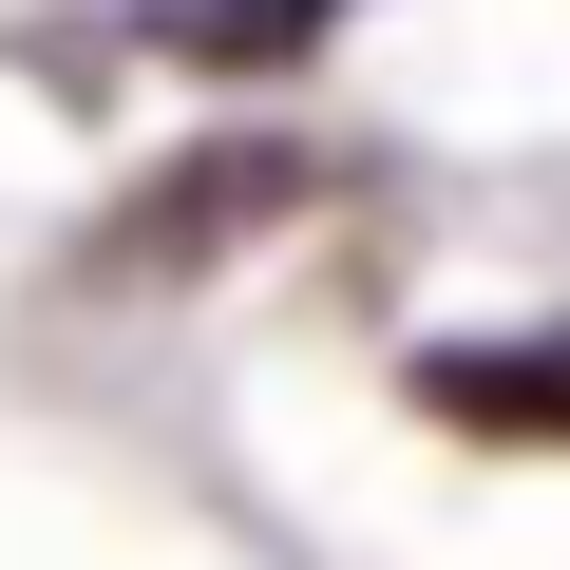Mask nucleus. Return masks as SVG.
<instances>
[{
  "label": "nucleus",
  "mask_w": 570,
  "mask_h": 570,
  "mask_svg": "<svg viewBox=\"0 0 570 570\" xmlns=\"http://www.w3.org/2000/svg\"><path fill=\"white\" fill-rule=\"evenodd\" d=\"M343 20V0H153V58H190V77H285Z\"/></svg>",
  "instance_id": "7ed1b4c3"
},
{
  "label": "nucleus",
  "mask_w": 570,
  "mask_h": 570,
  "mask_svg": "<svg viewBox=\"0 0 570 570\" xmlns=\"http://www.w3.org/2000/svg\"><path fill=\"white\" fill-rule=\"evenodd\" d=\"M419 419H456V438H494V456H570V324L419 343Z\"/></svg>",
  "instance_id": "f03ea898"
},
{
  "label": "nucleus",
  "mask_w": 570,
  "mask_h": 570,
  "mask_svg": "<svg viewBox=\"0 0 570 570\" xmlns=\"http://www.w3.org/2000/svg\"><path fill=\"white\" fill-rule=\"evenodd\" d=\"M324 190V153L305 134H228V153H171L115 228H96V285H171V266H228L247 228H285V209H305Z\"/></svg>",
  "instance_id": "f257e3e1"
}]
</instances>
